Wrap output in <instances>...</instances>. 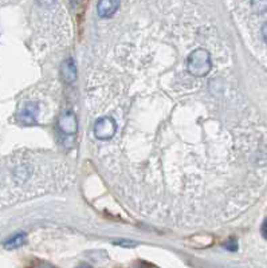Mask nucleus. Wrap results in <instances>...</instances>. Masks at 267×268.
I'll return each mask as SVG.
<instances>
[{"label": "nucleus", "mask_w": 267, "mask_h": 268, "mask_svg": "<svg viewBox=\"0 0 267 268\" xmlns=\"http://www.w3.org/2000/svg\"><path fill=\"white\" fill-rule=\"evenodd\" d=\"M26 243V235L24 233H18L15 236H12L10 240H7L4 244V247L7 249H15V248L22 247Z\"/></svg>", "instance_id": "nucleus-5"}, {"label": "nucleus", "mask_w": 267, "mask_h": 268, "mask_svg": "<svg viewBox=\"0 0 267 268\" xmlns=\"http://www.w3.org/2000/svg\"><path fill=\"white\" fill-rule=\"evenodd\" d=\"M224 247H226L228 251H237L238 244H237V242H235V240H230V242L227 243Z\"/></svg>", "instance_id": "nucleus-8"}, {"label": "nucleus", "mask_w": 267, "mask_h": 268, "mask_svg": "<svg viewBox=\"0 0 267 268\" xmlns=\"http://www.w3.org/2000/svg\"><path fill=\"white\" fill-rule=\"evenodd\" d=\"M59 128L65 134H74L77 132V118L72 112H65L59 118Z\"/></svg>", "instance_id": "nucleus-3"}, {"label": "nucleus", "mask_w": 267, "mask_h": 268, "mask_svg": "<svg viewBox=\"0 0 267 268\" xmlns=\"http://www.w3.org/2000/svg\"><path fill=\"white\" fill-rule=\"evenodd\" d=\"M78 268H92V267H90V266H88V264H81V266H79Z\"/></svg>", "instance_id": "nucleus-10"}, {"label": "nucleus", "mask_w": 267, "mask_h": 268, "mask_svg": "<svg viewBox=\"0 0 267 268\" xmlns=\"http://www.w3.org/2000/svg\"><path fill=\"white\" fill-rule=\"evenodd\" d=\"M61 74L62 78L67 83H73L75 81V78H77V70H75V66H74V62H73L72 59H66L65 62L62 63Z\"/></svg>", "instance_id": "nucleus-4"}, {"label": "nucleus", "mask_w": 267, "mask_h": 268, "mask_svg": "<svg viewBox=\"0 0 267 268\" xmlns=\"http://www.w3.org/2000/svg\"><path fill=\"white\" fill-rule=\"evenodd\" d=\"M120 5H121V1H119V0H112V1L102 0V1H98V16H99L101 19H103V21L112 19V18L116 15V12L120 10Z\"/></svg>", "instance_id": "nucleus-2"}, {"label": "nucleus", "mask_w": 267, "mask_h": 268, "mask_svg": "<svg viewBox=\"0 0 267 268\" xmlns=\"http://www.w3.org/2000/svg\"><path fill=\"white\" fill-rule=\"evenodd\" d=\"M261 35H262L263 42L267 45V21L265 22L262 24V27H261Z\"/></svg>", "instance_id": "nucleus-7"}, {"label": "nucleus", "mask_w": 267, "mask_h": 268, "mask_svg": "<svg viewBox=\"0 0 267 268\" xmlns=\"http://www.w3.org/2000/svg\"><path fill=\"white\" fill-rule=\"evenodd\" d=\"M247 4L250 5V10L255 15H262L267 12V0H255V1H248Z\"/></svg>", "instance_id": "nucleus-6"}, {"label": "nucleus", "mask_w": 267, "mask_h": 268, "mask_svg": "<svg viewBox=\"0 0 267 268\" xmlns=\"http://www.w3.org/2000/svg\"><path fill=\"white\" fill-rule=\"evenodd\" d=\"M262 235L265 239H267V219H265V222L262 224Z\"/></svg>", "instance_id": "nucleus-9"}, {"label": "nucleus", "mask_w": 267, "mask_h": 268, "mask_svg": "<svg viewBox=\"0 0 267 268\" xmlns=\"http://www.w3.org/2000/svg\"><path fill=\"white\" fill-rule=\"evenodd\" d=\"M90 54L86 105L112 119L113 138L93 153L140 215L181 227L218 217L224 85L196 75L188 52L206 18L197 1H126Z\"/></svg>", "instance_id": "nucleus-1"}]
</instances>
